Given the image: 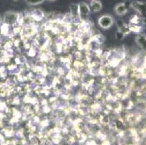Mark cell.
<instances>
[{
  "label": "cell",
  "instance_id": "6da1fadb",
  "mask_svg": "<svg viewBox=\"0 0 146 145\" xmlns=\"http://www.w3.org/2000/svg\"><path fill=\"white\" fill-rule=\"evenodd\" d=\"M91 10L90 6L86 2H81L78 5V15L79 16L81 20L87 21L90 16Z\"/></svg>",
  "mask_w": 146,
  "mask_h": 145
},
{
  "label": "cell",
  "instance_id": "7a4b0ae2",
  "mask_svg": "<svg viewBox=\"0 0 146 145\" xmlns=\"http://www.w3.org/2000/svg\"><path fill=\"white\" fill-rule=\"evenodd\" d=\"M114 18L109 15L100 16L98 19V25L103 29H108L113 25Z\"/></svg>",
  "mask_w": 146,
  "mask_h": 145
},
{
  "label": "cell",
  "instance_id": "3957f363",
  "mask_svg": "<svg viewBox=\"0 0 146 145\" xmlns=\"http://www.w3.org/2000/svg\"><path fill=\"white\" fill-rule=\"evenodd\" d=\"M131 7L140 15H146V2H140V1H132L131 4Z\"/></svg>",
  "mask_w": 146,
  "mask_h": 145
},
{
  "label": "cell",
  "instance_id": "277c9868",
  "mask_svg": "<svg viewBox=\"0 0 146 145\" xmlns=\"http://www.w3.org/2000/svg\"><path fill=\"white\" fill-rule=\"evenodd\" d=\"M18 15L15 12H7L4 15V21L6 24H13L18 20Z\"/></svg>",
  "mask_w": 146,
  "mask_h": 145
},
{
  "label": "cell",
  "instance_id": "5b68a950",
  "mask_svg": "<svg viewBox=\"0 0 146 145\" xmlns=\"http://www.w3.org/2000/svg\"><path fill=\"white\" fill-rule=\"evenodd\" d=\"M89 6H90L91 12H93V13H98L100 11L103 7L102 2L100 0H91L90 5Z\"/></svg>",
  "mask_w": 146,
  "mask_h": 145
},
{
  "label": "cell",
  "instance_id": "8992f818",
  "mask_svg": "<svg viewBox=\"0 0 146 145\" xmlns=\"http://www.w3.org/2000/svg\"><path fill=\"white\" fill-rule=\"evenodd\" d=\"M114 12H115L116 15L119 16L124 15L128 12V9L125 6L124 2L123 3H119L114 7Z\"/></svg>",
  "mask_w": 146,
  "mask_h": 145
},
{
  "label": "cell",
  "instance_id": "52a82bcc",
  "mask_svg": "<svg viewBox=\"0 0 146 145\" xmlns=\"http://www.w3.org/2000/svg\"><path fill=\"white\" fill-rule=\"evenodd\" d=\"M136 42L142 50L146 51V36L140 34L136 38Z\"/></svg>",
  "mask_w": 146,
  "mask_h": 145
},
{
  "label": "cell",
  "instance_id": "ba28073f",
  "mask_svg": "<svg viewBox=\"0 0 146 145\" xmlns=\"http://www.w3.org/2000/svg\"><path fill=\"white\" fill-rule=\"evenodd\" d=\"M45 0H25V2L29 5H38L43 3Z\"/></svg>",
  "mask_w": 146,
  "mask_h": 145
},
{
  "label": "cell",
  "instance_id": "9c48e42d",
  "mask_svg": "<svg viewBox=\"0 0 146 145\" xmlns=\"http://www.w3.org/2000/svg\"><path fill=\"white\" fill-rule=\"evenodd\" d=\"M48 1H50V2H53V1H55V0H48Z\"/></svg>",
  "mask_w": 146,
  "mask_h": 145
}]
</instances>
